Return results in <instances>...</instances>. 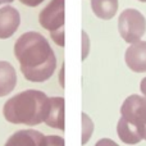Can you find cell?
<instances>
[{"instance_id":"cell-6","label":"cell","mask_w":146,"mask_h":146,"mask_svg":"<svg viewBox=\"0 0 146 146\" xmlns=\"http://www.w3.org/2000/svg\"><path fill=\"white\" fill-rule=\"evenodd\" d=\"M126 64L136 73L146 72V41H137L129 45L124 54Z\"/></svg>"},{"instance_id":"cell-1","label":"cell","mask_w":146,"mask_h":146,"mask_svg":"<svg viewBox=\"0 0 146 146\" xmlns=\"http://www.w3.org/2000/svg\"><path fill=\"white\" fill-rule=\"evenodd\" d=\"M14 55L25 78L30 82H45L56 68V56L41 33L30 31L18 37Z\"/></svg>"},{"instance_id":"cell-10","label":"cell","mask_w":146,"mask_h":146,"mask_svg":"<svg viewBox=\"0 0 146 146\" xmlns=\"http://www.w3.org/2000/svg\"><path fill=\"white\" fill-rule=\"evenodd\" d=\"M17 85V73L9 62L0 60V98L8 96Z\"/></svg>"},{"instance_id":"cell-4","label":"cell","mask_w":146,"mask_h":146,"mask_svg":"<svg viewBox=\"0 0 146 146\" xmlns=\"http://www.w3.org/2000/svg\"><path fill=\"white\" fill-rule=\"evenodd\" d=\"M121 115L135 127L140 137L146 140V98L131 95L121 106Z\"/></svg>"},{"instance_id":"cell-15","label":"cell","mask_w":146,"mask_h":146,"mask_svg":"<svg viewBox=\"0 0 146 146\" xmlns=\"http://www.w3.org/2000/svg\"><path fill=\"white\" fill-rule=\"evenodd\" d=\"M82 55H81V59L85 60L87 58L88 53H90V37H88L87 32L82 30Z\"/></svg>"},{"instance_id":"cell-18","label":"cell","mask_w":146,"mask_h":146,"mask_svg":"<svg viewBox=\"0 0 146 146\" xmlns=\"http://www.w3.org/2000/svg\"><path fill=\"white\" fill-rule=\"evenodd\" d=\"M19 1L22 3L23 5H26V7L35 8V7H38V5H40L44 0H19Z\"/></svg>"},{"instance_id":"cell-20","label":"cell","mask_w":146,"mask_h":146,"mask_svg":"<svg viewBox=\"0 0 146 146\" xmlns=\"http://www.w3.org/2000/svg\"><path fill=\"white\" fill-rule=\"evenodd\" d=\"M140 90H141L142 95L146 98V77L141 80V83H140Z\"/></svg>"},{"instance_id":"cell-16","label":"cell","mask_w":146,"mask_h":146,"mask_svg":"<svg viewBox=\"0 0 146 146\" xmlns=\"http://www.w3.org/2000/svg\"><path fill=\"white\" fill-rule=\"evenodd\" d=\"M50 37L53 38V41L56 45L63 48L64 46V28H60V30H58V31L50 32Z\"/></svg>"},{"instance_id":"cell-17","label":"cell","mask_w":146,"mask_h":146,"mask_svg":"<svg viewBox=\"0 0 146 146\" xmlns=\"http://www.w3.org/2000/svg\"><path fill=\"white\" fill-rule=\"evenodd\" d=\"M95 146H119L117 142H114L110 139H101L95 144Z\"/></svg>"},{"instance_id":"cell-14","label":"cell","mask_w":146,"mask_h":146,"mask_svg":"<svg viewBox=\"0 0 146 146\" xmlns=\"http://www.w3.org/2000/svg\"><path fill=\"white\" fill-rule=\"evenodd\" d=\"M41 146H66V144L63 137L49 135V136H44Z\"/></svg>"},{"instance_id":"cell-21","label":"cell","mask_w":146,"mask_h":146,"mask_svg":"<svg viewBox=\"0 0 146 146\" xmlns=\"http://www.w3.org/2000/svg\"><path fill=\"white\" fill-rule=\"evenodd\" d=\"M10 3H13V0H0V5L1 4H10Z\"/></svg>"},{"instance_id":"cell-8","label":"cell","mask_w":146,"mask_h":146,"mask_svg":"<svg viewBox=\"0 0 146 146\" xmlns=\"http://www.w3.org/2000/svg\"><path fill=\"white\" fill-rule=\"evenodd\" d=\"M44 123L51 128L64 131V99L59 96L49 98L48 110Z\"/></svg>"},{"instance_id":"cell-19","label":"cell","mask_w":146,"mask_h":146,"mask_svg":"<svg viewBox=\"0 0 146 146\" xmlns=\"http://www.w3.org/2000/svg\"><path fill=\"white\" fill-rule=\"evenodd\" d=\"M59 83H60V87H64V64L62 66L60 72H59Z\"/></svg>"},{"instance_id":"cell-12","label":"cell","mask_w":146,"mask_h":146,"mask_svg":"<svg viewBox=\"0 0 146 146\" xmlns=\"http://www.w3.org/2000/svg\"><path fill=\"white\" fill-rule=\"evenodd\" d=\"M117 133H118L121 141L127 145H136L142 141V139L140 137L139 132L135 129V127L122 117L117 124Z\"/></svg>"},{"instance_id":"cell-5","label":"cell","mask_w":146,"mask_h":146,"mask_svg":"<svg viewBox=\"0 0 146 146\" xmlns=\"http://www.w3.org/2000/svg\"><path fill=\"white\" fill-rule=\"evenodd\" d=\"M64 4L66 0H51L38 14V23L49 32L64 28Z\"/></svg>"},{"instance_id":"cell-22","label":"cell","mask_w":146,"mask_h":146,"mask_svg":"<svg viewBox=\"0 0 146 146\" xmlns=\"http://www.w3.org/2000/svg\"><path fill=\"white\" fill-rule=\"evenodd\" d=\"M139 1H141V3H146V0H139Z\"/></svg>"},{"instance_id":"cell-3","label":"cell","mask_w":146,"mask_h":146,"mask_svg":"<svg viewBox=\"0 0 146 146\" xmlns=\"http://www.w3.org/2000/svg\"><path fill=\"white\" fill-rule=\"evenodd\" d=\"M118 31L126 42L133 44L140 41L146 32V19L144 14L133 8L124 9L118 18Z\"/></svg>"},{"instance_id":"cell-9","label":"cell","mask_w":146,"mask_h":146,"mask_svg":"<svg viewBox=\"0 0 146 146\" xmlns=\"http://www.w3.org/2000/svg\"><path fill=\"white\" fill-rule=\"evenodd\" d=\"M44 135L36 129H21L7 140L4 146H41Z\"/></svg>"},{"instance_id":"cell-13","label":"cell","mask_w":146,"mask_h":146,"mask_svg":"<svg viewBox=\"0 0 146 146\" xmlns=\"http://www.w3.org/2000/svg\"><path fill=\"white\" fill-rule=\"evenodd\" d=\"M81 119H82V140H81V144L86 145L88 141H90L91 136H92L94 122L91 121V118L86 113H82Z\"/></svg>"},{"instance_id":"cell-7","label":"cell","mask_w":146,"mask_h":146,"mask_svg":"<svg viewBox=\"0 0 146 146\" xmlns=\"http://www.w3.org/2000/svg\"><path fill=\"white\" fill-rule=\"evenodd\" d=\"M21 25V15L12 5H5L0 9V38L12 37Z\"/></svg>"},{"instance_id":"cell-11","label":"cell","mask_w":146,"mask_h":146,"mask_svg":"<svg viewBox=\"0 0 146 146\" xmlns=\"http://www.w3.org/2000/svg\"><path fill=\"white\" fill-rule=\"evenodd\" d=\"M91 9L98 18L109 21L118 10V0H91Z\"/></svg>"},{"instance_id":"cell-2","label":"cell","mask_w":146,"mask_h":146,"mask_svg":"<svg viewBox=\"0 0 146 146\" xmlns=\"http://www.w3.org/2000/svg\"><path fill=\"white\" fill-rule=\"evenodd\" d=\"M49 98L38 90H26L12 96L3 108V115L12 124L37 126L42 123L48 110Z\"/></svg>"}]
</instances>
